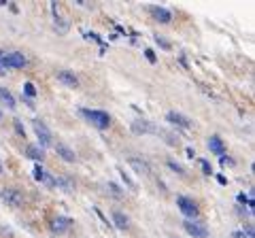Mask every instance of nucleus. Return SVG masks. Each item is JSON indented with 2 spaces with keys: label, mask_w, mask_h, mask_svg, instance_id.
Masks as SVG:
<instances>
[{
  "label": "nucleus",
  "mask_w": 255,
  "mask_h": 238,
  "mask_svg": "<svg viewBox=\"0 0 255 238\" xmlns=\"http://www.w3.org/2000/svg\"><path fill=\"white\" fill-rule=\"evenodd\" d=\"M79 115L83 119H87L94 128L98 130H107L111 128V115L107 111H96V109H79Z\"/></svg>",
  "instance_id": "obj_1"
},
{
  "label": "nucleus",
  "mask_w": 255,
  "mask_h": 238,
  "mask_svg": "<svg viewBox=\"0 0 255 238\" xmlns=\"http://www.w3.org/2000/svg\"><path fill=\"white\" fill-rule=\"evenodd\" d=\"M28 64L26 55L19 53V51H0V68H23Z\"/></svg>",
  "instance_id": "obj_2"
},
{
  "label": "nucleus",
  "mask_w": 255,
  "mask_h": 238,
  "mask_svg": "<svg viewBox=\"0 0 255 238\" xmlns=\"http://www.w3.org/2000/svg\"><path fill=\"white\" fill-rule=\"evenodd\" d=\"M32 128H34V134L38 138V147H41L43 151L47 147H53V134L49 132V128H47L41 119H32Z\"/></svg>",
  "instance_id": "obj_3"
},
{
  "label": "nucleus",
  "mask_w": 255,
  "mask_h": 238,
  "mask_svg": "<svg viewBox=\"0 0 255 238\" xmlns=\"http://www.w3.org/2000/svg\"><path fill=\"white\" fill-rule=\"evenodd\" d=\"M0 200H2L6 206H11V209H19L26 198H23V192L17 187H4L2 192H0Z\"/></svg>",
  "instance_id": "obj_4"
},
{
  "label": "nucleus",
  "mask_w": 255,
  "mask_h": 238,
  "mask_svg": "<svg viewBox=\"0 0 255 238\" xmlns=\"http://www.w3.org/2000/svg\"><path fill=\"white\" fill-rule=\"evenodd\" d=\"M177 206H179V211H181L189 221L198 219V215H200V209H198L196 200H191V198H187V196H179V198H177Z\"/></svg>",
  "instance_id": "obj_5"
},
{
  "label": "nucleus",
  "mask_w": 255,
  "mask_h": 238,
  "mask_svg": "<svg viewBox=\"0 0 255 238\" xmlns=\"http://www.w3.org/2000/svg\"><path fill=\"white\" fill-rule=\"evenodd\" d=\"M183 230H185L189 236H194V238H206V236H209V230H206V226L202 224V221H198V219H194V221L185 219V221H183Z\"/></svg>",
  "instance_id": "obj_6"
},
{
  "label": "nucleus",
  "mask_w": 255,
  "mask_h": 238,
  "mask_svg": "<svg viewBox=\"0 0 255 238\" xmlns=\"http://www.w3.org/2000/svg\"><path fill=\"white\" fill-rule=\"evenodd\" d=\"M73 224L75 221L70 219V217H64V215H58V217H53L51 221H49V230L53 234H64V232H68L70 228H73Z\"/></svg>",
  "instance_id": "obj_7"
},
{
  "label": "nucleus",
  "mask_w": 255,
  "mask_h": 238,
  "mask_svg": "<svg viewBox=\"0 0 255 238\" xmlns=\"http://www.w3.org/2000/svg\"><path fill=\"white\" fill-rule=\"evenodd\" d=\"M34 179L38 181V183H43L45 187H49V189H53V187H55V177H53V174L47 172L41 164H36V166H34Z\"/></svg>",
  "instance_id": "obj_8"
},
{
  "label": "nucleus",
  "mask_w": 255,
  "mask_h": 238,
  "mask_svg": "<svg viewBox=\"0 0 255 238\" xmlns=\"http://www.w3.org/2000/svg\"><path fill=\"white\" fill-rule=\"evenodd\" d=\"M166 121H170L172 125H177V128H183V130H189L191 128V119L177 113V111H170V113H166Z\"/></svg>",
  "instance_id": "obj_9"
},
{
  "label": "nucleus",
  "mask_w": 255,
  "mask_h": 238,
  "mask_svg": "<svg viewBox=\"0 0 255 238\" xmlns=\"http://www.w3.org/2000/svg\"><path fill=\"white\" fill-rule=\"evenodd\" d=\"M149 15L153 17L155 21H159V23H170L172 21V13L168 11V9H164V6H149Z\"/></svg>",
  "instance_id": "obj_10"
},
{
  "label": "nucleus",
  "mask_w": 255,
  "mask_h": 238,
  "mask_svg": "<svg viewBox=\"0 0 255 238\" xmlns=\"http://www.w3.org/2000/svg\"><path fill=\"white\" fill-rule=\"evenodd\" d=\"M128 164H130L138 174H142V177H149V174H151V166H149V162L142 160V157L130 155V157H128Z\"/></svg>",
  "instance_id": "obj_11"
},
{
  "label": "nucleus",
  "mask_w": 255,
  "mask_h": 238,
  "mask_svg": "<svg viewBox=\"0 0 255 238\" xmlns=\"http://www.w3.org/2000/svg\"><path fill=\"white\" fill-rule=\"evenodd\" d=\"M132 132L134 134H153L157 130H155L153 123L147 121V119H136V121H132Z\"/></svg>",
  "instance_id": "obj_12"
},
{
  "label": "nucleus",
  "mask_w": 255,
  "mask_h": 238,
  "mask_svg": "<svg viewBox=\"0 0 255 238\" xmlns=\"http://www.w3.org/2000/svg\"><path fill=\"white\" fill-rule=\"evenodd\" d=\"M53 147H55V151H58V155L62 157L64 162H68V164L77 162V153H75L68 145H64V142H58V145H53Z\"/></svg>",
  "instance_id": "obj_13"
},
{
  "label": "nucleus",
  "mask_w": 255,
  "mask_h": 238,
  "mask_svg": "<svg viewBox=\"0 0 255 238\" xmlns=\"http://www.w3.org/2000/svg\"><path fill=\"white\" fill-rule=\"evenodd\" d=\"M209 149H211V153L213 155H226V142H223L217 134H213V136L209 138Z\"/></svg>",
  "instance_id": "obj_14"
},
{
  "label": "nucleus",
  "mask_w": 255,
  "mask_h": 238,
  "mask_svg": "<svg viewBox=\"0 0 255 238\" xmlns=\"http://www.w3.org/2000/svg\"><path fill=\"white\" fill-rule=\"evenodd\" d=\"M51 11H53V19H55V28H58L60 34H66L68 32V21H64L60 17V9H58V2H51Z\"/></svg>",
  "instance_id": "obj_15"
},
{
  "label": "nucleus",
  "mask_w": 255,
  "mask_h": 238,
  "mask_svg": "<svg viewBox=\"0 0 255 238\" xmlns=\"http://www.w3.org/2000/svg\"><path fill=\"white\" fill-rule=\"evenodd\" d=\"M58 81L64 83V85H68V87H77L79 85V79L70 73V70H60V73H58Z\"/></svg>",
  "instance_id": "obj_16"
},
{
  "label": "nucleus",
  "mask_w": 255,
  "mask_h": 238,
  "mask_svg": "<svg viewBox=\"0 0 255 238\" xmlns=\"http://www.w3.org/2000/svg\"><path fill=\"white\" fill-rule=\"evenodd\" d=\"M26 155L30 160H36V162H43L45 160V151L38 145H28L26 147Z\"/></svg>",
  "instance_id": "obj_17"
},
{
  "label": "nucleus",
  "mask_w": 255,
  "mask_h": 238,
  "mask_svg": "<svg viewBox=\"0 0 255 238\" xmlns=\"http://www.w3.org/2000/svg\"><path fill=\"white\" fill-rule=\"evenodd\" d=\"M55 187H62L64 192H75V181L64 174V177H58V179H55Z\"/></svg>",
  "instance_id": "obj_18"
},
{
  "label": "nucleus",
  "mask_w": 255,
  "mask_h": 238,
  "mask_svg": "<svg viewBox=\"0 0 255 238\" xmlns=\"http://www.w3.org/2000/svg\"><path fill=\"white\" fill-rule=\"evenodd\" d=\"M113 224L119 230H128V228H130V221H128V217L124 215L122 211H113Z\"/></svg>",
  "instance_id": "obj_19"
},
{
  "label": "nucleus",
  "mask_w": 255,
  "mask_h": 238,
  "mask_svg": "<svg viewBox=\"0 0 255 238\" xmlns=\"http://www.w3.org/2000/svg\"><path fill=\"white\" fill-rule=\"evenodd\" d=\"M0 102L6 105L9 109H15V98H13V94L6 90V87H0Z\"/></svg>",
  "instance_id": "obj_20"
},
{
  "label": "nucleus",
  "mask_w": 255,
  "mask_h": 238,
  "mask_svg": "<svg viewBox=\"0 0 255 238\" xmlns=\"http://www.w3.org/2000/svg\"><path fill=\"white\" fill-rule=\"evenodd\" d=\"M23 94H26V100H32L36 96V90H34V83H23Z\"/></svg>",
  "instance_id": "obj_21"
},
{
  "label": "nucleus",
  "mask_w": 255,
  "mask_h": 238,
  "mask_svg": "<svg viewBox=\"0 0 255 238\" xmlns=\"http://www.w3.org/2000/svg\"><path fill=\"white\" fill-rule=\"evenodd\" d=\"M166 164H168V168H170V170H174V172H177V174H181V177H185V168H183V166H181V164H177V162H174V160H168V162H166Z\"/></svg>",
  "instance_id": "obj_22"
},
{
  "label": "nucleus",
  "mask_w": 255,
  "mask_h": 238,
  "mask_svg": "<svg viewBox=\"0 0 255 238\" xmlns=\"http://www.w3.org/2000/svg\"><path fill=\"white\" fill-rule=\"evenodd\" d=\"M107 187H109V192L113 194L115 198H122V196H124V192H122V187H119V185H115V183H109Z\"/></svg>",
  "instance_id": "obj_23"
},
{
  "label": "nucleus",
  "mask_w": 255,
  "mask_h": 238,
  "mask_svg": "<svg viewBox=\"0 0 255 238\" xmlns=\"http://www.w3.org/2000/svg\"><path fill=\"white\" fill-rule=\"evenodd\" d=\"M119 172H122V179L126 181V183H128V185H130L132 189H136V183H134V181H132V177H130V174H128V172H126L124 168H119Z\"/></svg>",
  "instance_id": "obj_24"
},
{
  "label": "nucleus",
  "mask_w": 255,
  "mask_h": 238,
  "mask_svg": "<svg viewBox=\"0 0 255 238\" xmlns=\"http://www.w3.org/2000/svg\"><path fill=\"white\" fill-rule=\"evenodd\" d=\"M13 125H15V132H17L21 138H26V130H23V125L17 121V119H15V121H13Z\"/></svg>",
  "instance_id": "obj_25"
},
{
  "label": "nucleus",
  "mask_w": 255,
  "mask_h": 238,
  "mask_svg": "<svg viewBox=\"0 0 255 238\" xmlns=\"http://www.w3.org/2000/svg\"><path fill=\"white\" fill-rule=\"evenodd\" d=\"M200 162V166H202V170H204V174H213V166L206 162V160H198Z\"/></svg>",
  "instance_id": "obj_26"
},
{
  "label": "nucleus",
  "mask_w": 255,
  "mask_h": 238,
  "mask_svg": "<svg viewBox=\"0 0 255 238\" xmlns=\"http://www.w3.org/2000/svg\"><path fill=\"white\" fill-rule=\"evenodd\" d=\"M155 43H157L159 47H162V49H170V47H172V45H170L168 41H164L162 36H155Z\"/></svg>",
  "instance_id": "obj_27"
},
{
  "label": "nucleus",
  "mask_w": 255,
  "mask_h": 238,
  "mask_svg": "<svg viewBox=\"0 0 255 238\" xmlns=\"http://www.w3.org/2000/svg\"><path fill=\"white\" fill-rule=\"evenodd\" d=\"M145 58L151 62V64H155V53H153V49H145Z\"/></svg>",
  "instance_id": "obj_28"
},
{
  "label": "nucleus",
  "mask_w": 255,
  "mask_h": 238,
  "mask_svg": "<svg viewBox=\"0 0 255 238\" xmlns=\"http://www.w3.org/2000/svg\"><path fill=\"white\" fill-rule=\"evenodd\" d=\"M221 166H234V160H232V157L221 155Z\"/></svg>",
  "instance_id": "obj_29"
},
{
  "label": "nucleus",
  "mask_w": 255,
  "mask_h": 238,
  "mask_svg": "<svg viewBox=\"0 0 255 238\" xmlns=\"http://www.w3.org/2000/svg\"><path fill=\"white\" fill-rule=\"evenodd\" d=\"M247 238H253V226L249 224V226H245V232H243Z\"/></svg>",
  "instance_id": "obj_30"
},
{
  "label": "nucleus",
  "mask_w": 255,
  "mask_h": 238,
  "mask_svg": "<svg viewBox=\"0 0 255 238\" xmlns=\"http://www.w3.org/2000/svg\"><path fill=\"white\" fill-rule=\"evenodd\" d=\"M185 153H187V157H191V160L196 157V153H194V149H191V147H187V149H185Z\"/></svg>",
  "instance_id": "obj_31"
},
{
  "label": "nucleus",
  "mask_w": 255,
  "mask_h": 238,
  "mask_svg": "<svg viewBox=\"0 0 255 238\" xmlns=\"http://www.w3.org/2000/svg\"><path fill=\"white\" fill-rule=\"evenodd\" d=\"M232 238H247L243 232H232Z\"/></svg>",
  "instance_id": "obj_32"
},
{
  "label": "nucleus",
  "mask_w": 255,
  "mask_h": 238,
  "mask_svg": "<svg viewBox=\"0 0 255 238\" xmlns=\"http://www.w3.org/2000/svg\"><path fill=\"white\" fill-rule=\"evenodd\" d=\"M0 174H2V162H0Z\"/></svg>",
  "instance_id": "obj_33"
},
{
  "label": "nucleus",
  "mask_w": 255,
  "mask_h": 238,
  "mask_svg": "<svg viewBox=\"0 0 255 238\" xmlns=\"http://www.w3.org/2000/svg\"><path fill=\"white\" fill-rule=\"evenodd\" d=\"M2 75H4V70H2V68H0V77H2Z\"/></svg>",
  "instance_id": "obj_34"
},
{
  "label": "nucleus",
  "mask_w": 255,
  "mask_h": 238,
  "mask_svg": "<svg viewBox=\"0 0 255 238\" xmlns=\"http://www.w3.org/2000/svg\"><path fill=\"white\" fill-rule=\"evenodd\" d=\"M0 119H2V111H0Z\"/></svg>",
  "instance_id": "obj_35"
}]
</instances>
